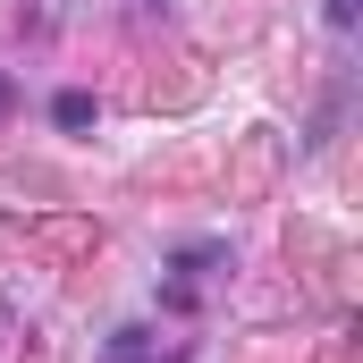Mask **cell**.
Returning a JSON list of instances; mask_svg holds the SVG:
<instances>
[{"mask_svg":"<svg viewBox=\"0 0 363 363\" xmlns=\"http://www.w3.org/2000/svg\"><path fill=\"white\" fill-rule=\"evenodd\" d=\"M321 17H330V26L347 34V26H355V0H321Z\"/></svg>","mask_w":363,"mask_h":363,"instance_id":"obj_1","label":"cell"},{"mask_svg":"<svg viewBox=\"0 0 363 363\" xmlns=\"http://www.w3.org/2000/svg\"><path fill=\"white\" fill-rule=\"evenodd\" d=\"M0 110H9V85H0Z\"/></svg>","mask_w":363,"mask_h":363,"instance_id":"obj_2","label":"cell"}]
</instances>
